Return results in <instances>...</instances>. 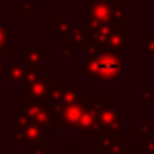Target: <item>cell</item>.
Returning a JSON list of instances; mask_svg holds the SVG:
<instances>
[]
</instances>
